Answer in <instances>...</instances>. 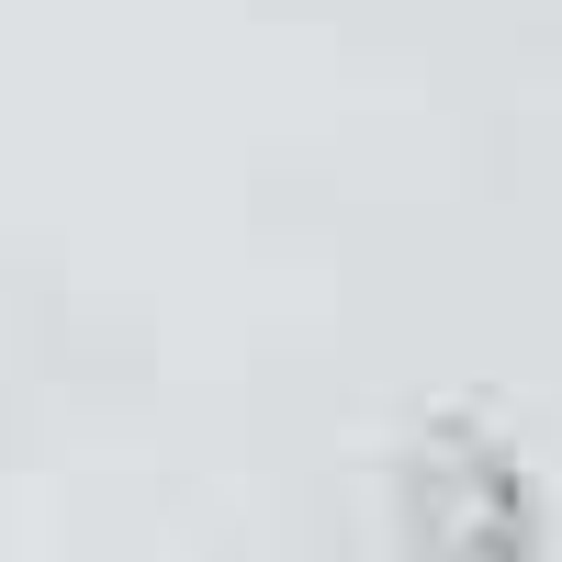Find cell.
<instances>
[{"label":"cell","mask_w":562,"mask_h":562,"mask_svg":"<svg viewBox=\"0 0 562 562\" xmlns=\"http://www.w3.org/2000/svg\"><path fill=\"white\" fill-rule=\"evenodd\" d=\"M394 518L416 562H529L540 551V495L518 473V450L473 416L416 428L394 461Z\"/></svg>","instance_id":"obj_1"}]
</instances>
